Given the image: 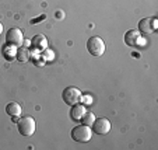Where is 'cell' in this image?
Instances as JSON below:
<instances>
[{
    "label": "cell",
    "instance_id": "7a4b0ae2",
    "mask_svg": "<svg viewBox=\"0 0 158 150\" xmlns=\"http://www.w3.org/2000/svg\"><path fill=\"white\" fill-rule=\"evenodd\" d=\"M17 128H18V132L20 135L23 136H31L35 133V129H36V122L32 117L30 115H25L23 117L20 121L17 122Z\"/></svg>",
    "mask_w": 158,
    "mask_h": 150
},
{
    "label": "cell",
    "instance_id": "9a60e30c",
    "mask_svg": "<svg viewBox=\"0 0 158 150\" xmlns=\"http://www.w3.org/2000/svg\"><path fill=\"white\" fill-rule=\"evenodd\" d=\"M80 102H84V104H91V102H93V98H91V97L89 96H81V101Z\"/></svg>",
    "mask_w": 158,
    "mask_h": 150
},
{
    "label": "cell",
    "instance_id": "e0dca14e",
    "mask_svg": "<svg viewBox=\"0 0 158 150\" xmlns=\"http://www.w3.org/2000/svg\"><path fill=\"white\" fill-rule=\"evenodd\" d=\"M3 32V25H2V23H0V34Z\"/></svg>",
    "mask_w": 158,
    "mask_h": 150
},
{
    "label": "cell",
    "instance_id": "ba28073f",
    "mask_svg": "<svg viewBox=\"0 0 158 150\" xmlns=\"http://www.w3.org/2000/svg\"><path fill=\"white\" fill-rule=\"evenodd\" d=\"M141 41H143V39H141L140 32L136 30H129L125 34V44L127 46H136V45H139Z\"/></svg>",
    "mask_w": 158,
    "mask_h": 150
},
{
    "label": "cell",
    "instance_id": "3957f363",
    "mask_svg": "<svg viewBox=\"0 0 158 150\" xmlns=\"http://www.w3.org/2000/svg\"><path fill=\"white\" fill-rule=\"evenodd\" d=\"M81 91L78 90L77 87H73V86H69V87H66L64 90H63V93H62V100H63V102L64 104H67V105H74V104H77V102H80L81 101Z\"/></svg>",
    "mask_w": 158,
    "mask_h": 150
},
{
    "label": "cell",
    "instance_id": "30bf717a",
    "mask_svg": "<svg viewBox=\"0 0 158 150\" xmlns=\"http://www.w3.org/2000/svg\"><path fill=\"white\" fill-rule=\"evenodd\" d=\"M31 42H32V46L36 49V51H44V49L48 48V41H46V38H45L42 34L35 35Z\"/></svg>",
    "mask_w": 158,
    "mask_h": 150
},
{
    "label": "cell",
    "instance_id": "9c48e42d",
    "mask_svg": "<svg viewBox=\"0 0 158 150\" xmlns=\"http://www.w3.org/2000/svg\"><path fill=\"white\" fill-rule=\"evenodd\" d=\"M85 107H84L83 104H80V102H77V104L72 105V109H70V118H72L73 121H76V122H80L81 118L84 117V114H85Z\"/></svg>",
    "mask_w": 158,
    "mask_h": 150
},
{
    "label": "cell",
    "instance_id": "277c9868",
    "mask_svg": "<svg viewBox=\"0 0 158 150\" xmlns=\"http://www.w3.org/2000/svg\"><path fill=\"white\" fill-rule=\"evenodd\" d=\"M87 51L93 56H102L105 54V42L99 36H91L87 41Z\"/></svg>",
    "mask_w": 158,
    "mask_h": 150
},
{
    "label": "cell",
    "instance_id": "8992f818",
    "mask_svg": "<svg viewBox=\"0 0 158 150\" xmlns=\"http://www.w3.org/2000/svg\"><path fill=\"white\" fill-rule=\"evenodd\" d=\"M91 126H93V132L101 136L108 135L110 131V122L106 118H98V119L94 121V123Z\"/></svg>",
    "mask_w": 158,
    "mask_h": 150
},
{
    "label": "cell",
    "instance_id": "8fae6325",
    "mask_svg": "<svg viewBox=\"0 0 158 150\" xmlns=\"http://www.w3.org/2000/svg\"><path fill=\"white\" fill-rule=\"evenodd\" d=\"M6 112H7V114H9L11 118L18 117V115L21 114V105L18 104V102H15V101L9 102V104L6 105Z\"/></svg>",
    "mask_w": 158,
    "mask_h": 150
},
{
    "label": "cell",
    "instance_id": "5b68a950",
    "mask_svg": "<svg viewBox=\"0 0 158 150\" xmlns=\"http://www.w3.org/2000/svg\"><path fill=\"white\" fill-rule=\"evenodd\" d=\"M23 42H24V34L20 28H10L6 34V45H10V46H18L23 45Z\"/></svg>",
    "mask_w": 158,
    "mask_h": 150
},
{
    "label": "cell",
    "instance_id": "7c38bea8",
    "mask_svg": "<svg viewBox=\"0 0 158 150\" xmlns=\"http://www.w3.org/2000/svg\"><path fill=\"white\" fill-rule=\"evenodd\" d=\"M15 56H17L18 62H27V60L30 59L31 54H30V51H28V48H21V46H18V51L15 52Z\"/></svg>",
    "mask_w": 158,
    "mask_h": 150
},
{
    "label": "cell",
    "instance_id": "2e32d148",
    "mask_svg": "<svg viewBox=\"0 0 158 150\" xmlns=\"http://www.w3.org/2000/svg\"><path fill=\"white\" fill-rule=\"evenodd\" d=\"M45 18V15H41L39 18H36V20H31V24H38V21H41V20H44Z\"/></svg>",
    "mask_w": 158,
    "mask_h": 150
},
{
    "label": "cell",
    "instance_id": "4fadbf2b",
    "mask_svg": "<svg viewBox=\"0 0 158 150\" xmlns=\"http://www.w3.org/2000/svg\"><path fill=\"white\" fill-rule=\"evenodd\" d=\"M94 121H95V117H94L93 112H85L84 117L81 118V122H83L84 125H87V126H91L94 123Z\"/></svg>",
    "mask_w": 158,
    "mask_h": 150
},
{
    "label": "cell",
    "instance_id": "5bb4252c",
    "mask_svg": "<svg viewBox=\"0 0 158 150\" xmlns=\"http://www.w3.org/2000/svg\"><path fill=\"white\" fill-rule=\"evenodd\" d=\"M45 54H48V56L46 55H42V58H44V60H52L53 59V52L49 51L48 48H46V51H45Z\"/></svg>",
    "mask_w": 158,
    "mask_h": 150
},
{
    "label": "cell",
    "instance_id": "6da1fadb",
    "mask_svg": "<svg viewBox=\"0 0 158 150\" xmlns=\"http://www.w3.org/2000/svg\"><path fill=\"white\" fill-rule=\"evenodd\" d=\"M91 136H93L91 126H87L84 123L74 126L72 129V139L74 142H78V143H87V142H89L91 140Z\"/></svg>",
    "mask_w": 158,
    "mask_h": 150
},
{
    "label": "cell",
    "instance_id": "52a82bcc",
    "mask_svg": "<svg viewBox=\"0 0 158 150\" xmlns=\"http://www.w3.org/2000/svg\"><path fill=\"white\" fill-rule=\"evenodd\" d=\"M157 18H143L139 21V32L141 34H152L157 30Z\"/></svg>",
    "mask_w": 158,
    "mask_h": 150
}]
</instances>
